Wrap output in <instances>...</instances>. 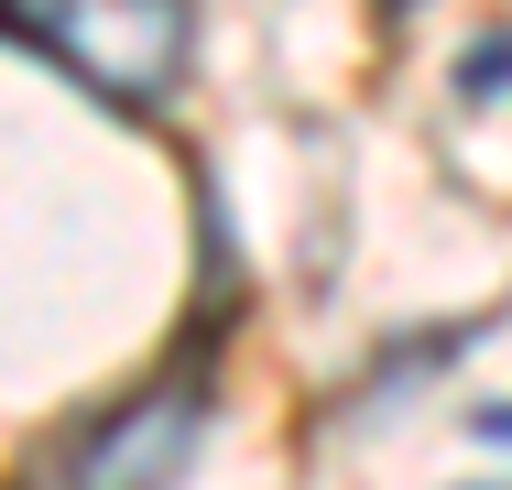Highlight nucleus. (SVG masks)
I'll use <instances>...</instances> for the list:
<instances>
[{"label": "nucleus", "mask_w": 512, "mask_h": 490, "mask_svg": "<svg viewBox=\"0 0 512 490\" xmlns=\"http://www.w3.org/2000/svg\"><path fill=\"white\" fill-rule=\"evenodd\" d=\"M458 88H469V98H502V88H512V33H480V55H469Z\"/></svg>", "instance_id": "nucleus-3"}, {"label": "nucleus", "mask_w": 512, "mask_h": 490, "mask_svg": "<svg viewBox=\"0 0 512 490\" xmlns=\"http://www.w3.org/2000/svg\"><path fill=\"white\" fill-rule=\"evenodd\" d=\"M0 44H22L120 120H153L197 77V0H0Z\"/></svg>", "instance_id": "nucleus-1"}, {"label": "nucleus", "mask_w": 512, "mask_h": 490, "mask_svg": "<svg viewBox=\"0 0 512 490\" xmlns=\"http://www.w3.org/2000/svg\"><path fill=\"white\" fill-rule=\"evenodd\" d=\"M218 425V371H164V382L120 392L109 414H88L66 447H55V480H186Z\"/></svg>", "instance_id": "nucleus-2"}, {"label": "nucleus", "mask_w": 512, "mask_h": 490, "mask_svg": "<svg viewBox=\"0 0 512 490\" xmlns=\"http://www.w3.org/2000/svg\"><path fill=\"white\" fill-rule=\"evenodd\" d=\"M469 436H480V447H512V403H480V414H469Z\"/></svg>", "instance_id": "nucleus-4"}, {"label": "nucleus", "mask_w": 512, "mask_h": 490, "mask_svg": "<svg viewBox=\"0 0 512 490\" xmlns=\"http://www.w3.org/2000/svg\"><path fill=\"white\" fill-rule=\"evenodd\" d=\"M371 11H382V22H414V11H425V0H371Z\"/></svg>", "instance_id": "nucleus-5"}]
</instances>
